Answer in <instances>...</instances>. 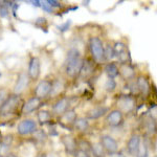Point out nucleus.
Here are the masks:
<instances>
[{"label":"nucleus","instance_id":"f257e3e1","mask_svg":"<svg viewBox=\"0 0 157 157\" xmlns=\"http://www.w3.org/2000/svg\"><path fill=\"white\" fill-rule=\"evenodd\" d=\"M83 60L81 58L80 50L78 48H70L67 52L66 63H65V71L67 75L70 78L77 77L78 73L81 72L83 66Z\"/></svg>","mask_w":157,"mask_h":157},{"label":"nucleus","instance_id":"f03ea898","mask_svg":"<svg viewBox=\"0 0 157 157\" xmlns=\"http://www.w3.org/2000/svg\"><path fill=\"white\" fill-rule=\"evenodd\" d=\"M90 52L92 55V58L95 62L102 63L105 60V55H104V45L102 40L98 37H92L89 42Z\"/></svg>","mask_w":157,"mask_h":157},{"label":"nucleus","instance_id":"7ed1b4c3","mask_svg":"<svg viewBox=\"0 0 157 157\" xmlns=\"http://www.w3.org/2000/svg\"><path fill=\"white\" fill-rule=\"evenodd\" d=\"M20 102H21V98H19V95L14 94L12 97H9V98L6 101V103L0 108L1 115H7L14 113L17 110V108L19 107Z\"/></svg>","mask_w":157,"mask_h":157},{"label":"nucleus","instance_id":"20e7f679","mask_svg":"<svg viewBox=\"0 0 157 157\" xmlns=\"http://www.w3.org/2000/svg\"><path fill=\"white\" fill-rule=\"evenodd\" d=\"M17 131L20 135H29L37 131V123L34 120H23L20 121Z\"/></svg>","mask_w":157,"mask_h":157},{"label":"nucleus","instance_id":"39448f33","mask_svg":"<svg viewBox=\"0 0 157 157\" xmlns=\"http://www.w3.org/2000/svg\"><path fill=\"white\" fill-rule=\"evenodd\" d=\"M52 83L48 80H43L39 83L36 88H35V97L38 98L39 100L48 97L52 91Z\"/></svg>","mask_w":157,"mask_h":157},{"label":"nucleus","instance_id":"423d86ee","mask_svg":"<svg viewBox=\"0 0 157 157\" xmlns=\"http://www.w3.org/2000/svg\"><path fill=\"white\" fill-rule=\"evenodd\" d=\"M101 145L108 153L114 154L118 150V144L112 136L110 135H103L101 137Z\"/></svg>","mask_w":157,"mask_h":157},{"label":"nucleus","instance_id":"0eeeda50","mask_svg":"<svg viewBox=\"0 0 157 157\" xmlns=\"http://www.w3.org/2000/svg\"><path fill=\"white\" fill-rule=\"evenodd\" d=\"M117 105H118V110L121 111V113L125 112V113H128L130 111H132L134 107H135V101L132 97L130 95H124L121 97L117 102Z\"/></svg>","mask_w":157,"mask_h":157},{"label":"nucleus","instance_id":"6e6552de","mask_svg":"<svg viewBox=\"0 0 157 157\" xmlns=\"http://www.w3.org/2000/svg\"><path fill=\"white\" fill-rule=\"evenodd\" d=\"M41 72V64H40V60L38 58L34 57L32 58V60L29 61V78L30 80H37Z\"/></svg>","mask_w":157,"mask_h":157},{"label":"nucleus","instance_id":"1a4fd4ad","mask_svg":"<svg viewBox=\"0 0 157 157\" xmlns=\"http://www.w3.org/2000/svg\"><path fill=\"white\" fill-rule=\"evenodd\" d=\"M141 143V138L138 134H133L127 143V151L130 155L135 156L138 151L139 145Z\"/></svg>","mask_w":157,"mask_h":157},{"label":"nucleus","instance_id":"9d476101","mask_svg":"<svg viewBox=\"0 0 157 157\" xmlns=\"http://www.w3.org/2000/svg\"><path fill=\"white\" fill-rule=\"evenodd\" d=\"M106 121L109 126L111 127H117L123 121V113L120 110H112L110 113L107 115Z\"/></svg>","mask_w":157,"mask_h":157},{"label":"nucleus","instance_id":"9b49d317","mask_svg":"<svg viewBox=\"0 0 157 157\" xmlns=\"http://www.w3.org/2000/svg\"><path fill=\"white\" fill-rule=\"evenodd\" d=\"M29 75L26 73H21V75L18 77V80H17L16 84H15L14 87V92L15 94H20L21 92H23L25 90V88L29 85Z\"/></svg>","mask_w":157,"mask_h":157},{"label":"nucleus","instance_id":"f8f14e48","mask_svg":"<svg viewBox=\"0 0 157 157\" xmlns=\"http://www.w3.org/2000/svg\"><path fill=\"white\" fill-rule=\"evenodd\" d=\"M40 104H41V100H39L38 98L34 97L29 98L23 105V107H22V113L23 114H29V113L34 112L36 109L40 107Z\"/></svg>","mask_w":157,"mask_h":157},{"label":"nucleus","instance_id":"ddd939ff","mask_svg":"<svg viewBox=\"0 0 157 157\" xmlns=\"http://www.w3.org/2000/svg\"><path fill=\"white\" fill-rule=\"evenodd\" d=\"M68 107H69V100L67 98H62L52 106V111L55 114L62 115L67 111Z\"/></svg>","mask_w":157,"mask_h":157},{"label":"nucleus","instance_id":"4468645a","mask_svg":"<svg viewBox=\"0 0 157 157\" xmlns=\"http://www.w3.org/2000/svg\"><path fill=\"white\" fill-rule=\"evenodd\" d=\"M62 143L65 147V150L68 154H75L78 150V143L72 136L66 135L62 138Z\"/></svg>","mask_w":157,"mask_h":157},{"label":"nucleus","instance_id":"2eb2a0df","mask_svg":"<svg viewBox=\"0 0 157 157\" xmlns=\"http://www.w3.org/2000/svg\"><path fill=\"white\" fill-rule=\"evenodd\" d=\"M108 108L104 107V106H98V107H95L93 109H91L87 112V118H90V120H97V118L103 116L105 113H107Z\"/></svg>","mask_w":157,"mask_h":157},{"label":"nucleus","instance_id":"dca6fc26","mask_svg":"<svg viewBox=\"0 0 157 157\" xmlns=\"http://www.w3.org/2000/svg\"><path fill=\"white\" fill-rule=\"evenodd\" d=\"M77 120V114L73 110H67L64 114L61 115V124L66 126H71Z\"/></svg>","mask_w":157,"mask_h":157},{"label":"nucleus","instance_id":"f3484780","mask_svg":"<svg viewBox=\"0 0 157 157\" xmlns=\"http://www.w3.org/2000/svg\"><path fill=\"white\" fill-rule=\"evenodd\" d=\"M136 87L144 95H148L149 91H150V85H149L148 80L145 77H139L136 80Z\"/></svg>","mask_w":157,"mask_h":157},{"label":"nucleus","instance_id":"a211bd4d","mask_svg":"<svg viewBox=\"0 0 157 157\" xmlns=\"http://www.w3.org/2000/svg\"><path fill=\"white\" fill-rule=\"evenodd\" d=\"M73 126H75V128L77 129L78 131H80V132H85V131H87L88 128H89V121L85 117H80L75 120V121L73 123Z\"/></svg>","mask_w":157,"mask_h":157},{"label":"nucleus","instance_id":"6ab92c4d","mask_svg":"<svg viewBox=\"0 0 157 157\" xmlns=\"http://www.w3.org/2000/svg\"><path fill=\"white\" fill-rule=\"evenodd\" d=\"M105 71L107 73V75L109 78H114L115 77H117L120 75V69H118L117 65L115 63H108L105 67Z\"/></svg>","mask_w":157,"mask_h":157},{"label":"nucleus","instance_id":"aec40b11","mask_svg":"<svg viewBox=\"0 0 157 157\" xmlns=\"http://www.w3.org/2000/svg\"><path fill=\"white\" fill-rule=\"evenodd\" d=\"M121 75H123L124 78L129 80V78L134 77V69L130 66V65L124 64L123 66H121Z\"/></svg>","mask_w":157,"mask_h":157},{"label":"nucleus","instance_id":"412c9836","mask_svg":"<svg viewBox=\"0 0 157 157\" xmlns=\"http://www.w3.org/2000/svg\"><path fill=\"white\" fill-rule=\"evenodd\" d=\"M135 156L136 157H149V148H148V145H147L145 141L140 143L138 151Z\"/></svg>","mask_w":157,"mask_h":157},{"label":"nucleus","instance_id":"4be33fe9","mask_svg":"<svg viewBox=\"0 0 157 157\" xmlns=\"http://www.w3.org/2000/svg\"><path fill=\"white\" fill-rule=\"evenodd\" d=\"M37 116H38V121H39L41 124L47 123V121L50 120V113L48 112V111H46V110L39 111Z\"/></svg>","mask_w":157,"mask_h":157},{"label":"nucleus","instance_id":"5701e85b","mask_svg":"<svg viewBox=\"0 0 157 157\" xmlns=\"http://www.w3.org/2000/svg\"><path fill=\"white\" fill-rule=\"evenodd\" d=\"M63 89V83L60 82V81H55L52 83V91H50V94L49 95H56L58 94L59 92H61V90Z\"/></svg>","mask_w":157,"mask_h":157},{"label":"nucleus","instance_id":"b1692460","mask_svg":"<svg viewBox=\"0 0 157 157\" xmlns=\"http://www.w3.org/2000/svg\"><path fill=\"white\" fill-rule=\"evenodd\" d=\"M91 149H92L93 153H94V155L97 157H105L104 148L102 147L101 144H95V145H93L92 147H91Z\"/></svg>","mask_w":157,"mask_h":157},{"label":"nucleus","instance_id":"393cba45","mask_svg":"<svg viewBox=\"0 0 157 157\" xmlns=\"http://www.w3.org/2000/svg\"><path fill=\"white\" fill-rule=\"evenodd\" d=\"M104 55H105V60H111L115 57L114 55V50H113V47L110 46V45H107L106 47H104Z\"/></svg>","mask_w":157,"mask_h":157},{"label":"nucleus","instance_id":"a878e982","mask_svg":"<svg viewBox=\"0 0 157 157\" xmlns=\"http://www.w3.org/2000/svg\"><path fill=\"white\" fill-rule=\"evenodd\" d=\"M116 88V82L114 78H108L105 83V89L108 91V92H112L114 91Z\"/></svg>","mask_w":157,"mask_h":157},{"label":"nucleus","instance_id":"bb28decb","mask_svg":"<svg viewBox=\"0 0 157 157\" xmlns=\"http://www.w3.org/2000/svg\"><path fill=\"white\" fill-rule=\"evenodd\" d=\"M9 14H10L9 6L6 4L4 1L1 2V3H0V16H1V18H7Z\"/></svg>","mask_w":157,"mask_h":157},{"label":"nucleus","instance_id":"cd10ccee","mask_svg":"<svg viewBox=\"0 0 157 157\" xmlns=\"http://www.w3.org/2000/svg\"><path fill=\"white\" fill-rule=\"evenodd\" d=\"M78 150H82L85 152H89L91 150V146L88 141L86 140H82L78 143Z\"/></svg>","mask_w":157,"mask_h":157},{"label":"nucleus","instance_id":"c85d7f7f","mask_svg":"<svg viewBox=\"0 0 157 157\" xmlns=\"http://www.w3.org/2000/svg\"><path fill=\"white\" fill-rule=\"evenodd\" d=\"M9 97L10 95L6 89H0V108H1V106L6 103V101L9 98Z\"/></svg>","mask_w":157,"mask_h":157},{"label":"nucleus","instance_id":"c756f323","mask_svg":"<svg viewBox=\"0 0 157 157\" xmlns=\"http://www.w3.org/2000/svg\"><path fill=\"white\" fill-rule=\"evenodd\" d=\"M35 138L37 139V140H40V141H43L46 139V134L44 133V131L43 130H39V131H36L35 132Z\"/></svg>","mask_w":157,"mask_h":157},{"label":"nucleus","instance_id":"7c9ffc66","mask_svg":"<svg viewBox=\"0 0 157 157\" xmlns=\"http://www.w3.org/2000/svg\"><path fill=\"white\" fill-rule=\"evenodd\" d=\"M70 24H71V21L70 20H68L67 22H65V23H63V24H61L58 26V29H59L61 32H65V30H67V29H69V26H70Z\"/></svg>","mask_w":157,"mask_h":157},{"label":"nucleus","instance_id":"2f4dec72","mask_svg":"<svg viewBox=\"0 0 157 157\" xmlns=\"http://www.w3.org/2000/svg\"><path fill=\"white\" fill-rule=\"evenodd\" d=\"M75 157H90V155L88 152H85L82 150H77V152H75Z\"/></svg>","mask_w":157,"mask_h":157},{"label":"nucleus","instance_id":"473e14b6","mask_svg":"<svg viewBox=\"0 0 157 157\" xmlns=\"http://www.w3.org/2000/svg\"><path fill=\"white\" fill-rule=\"evenodd\" d=\"M41 6H42V9L44 10L45 12L46 13H52V7L49 6L48 3H47V2H43V3L41 4Z\"/></svg>","mask_w":157,"mask_h":157},{"label":"nucleus","instance_id":"72a5a7b5","mask_svg":"<svg viewBox=\"0 0 157 157\" xmlns=\"http://www.w3.org/2000/svg\"><path fill=\"white\" fill-rule=\"evenodd\" d=\"M47 3L54 9V7H61V3L59 1H56V0H47Z\"/></svg>","mask_w":157,"mask_h":157},{"label":"nucleus","instance_id":"f704fd0d","mask_svg":"<svg viewBox=\"0 0 157 157\" xmlns=\"http://www.w3.org/2000/svg\"><path fill=\"white\" fill-rule=\"evenodd\" d=\"M46 23V19L43 18V17H40V18H38L36 20V24L39 25V24H45Z\"/></svg>","mask_w":157,"mask_h":157},{"label":"nucleus","instance_id":"c9c22d12","mask_svg":"<svg viewBox=\"0 0 157 157\" xmlns=\"http://www.w3.org/2000/svg\"><path fill=\"white\" fill-rule=\"evenodd\" d=\"M30 3H33V6H41V2L40 1H29Z\"/></svg>","mask_w":157,"mask_h":157},{"label":"nucleus","instance_id":"e433bc0d","mask_svg":"<svg viewBox=\"0 0 157 157\" xmlns=\"http://www.w3.org/2000/svg\"><path fill=\"white\" fill-rule=\"evenodd\" d=\"M111 157H126V156L124 155L123 153H117V152H116V153L112 154V156H111Z\"/></svg>","mask_w":157,"mask_h":157},{"label":"nucleus","instance_id":"4c0bfd02","mask_svg":"<svg viewBox=\"0 0 157 157\" xmlns=\"http://www.w3.org/2000/svg\"><path fill=\"white\" fill-rule=\"evenodd\" d=\"M6 157H18V156L15 155V154H13V153H10V154H7Z\"/></svg>","mask_w":157,"mask_h":157},{"label":"nucleus","instance_id":"58836bf2","mask_svg":"<svg viewBox=\"0 0 157 157\" xmlns=\"http://www.w3.org/2000/svg\"><path fill=\"white\" fill-rule=\"evenodd\" d=\"M37 157H46V154H45V153H40V154H38Z\"/></svg>","mask_w":157,"mask_h":157},{"label":"nucleus","instance_id":"ea45409f","mask_svg":"<svg viewBox=\"0 0 157 157\" xmlns=\"http://www.w3.org/2000/svg\"><path fill=\"white\" fill-rule=\"evenodd\" d=\"M1 75H2V72H1V70H0V78H1Z\"/></svg>","mask_w":157,"mask_h":157}]
</instances>
